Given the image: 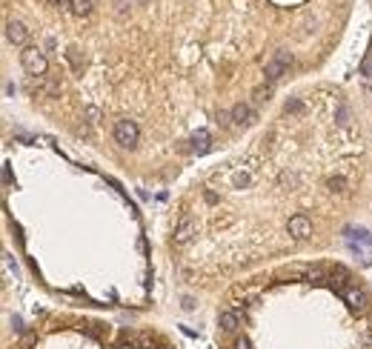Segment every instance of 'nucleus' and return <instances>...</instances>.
Wrapping results in <instances>:
<instances>
[{"label": "nucleus", "mask_w": 372, "mask_h": 349, "mask_svg": "<svg viewBox=\"0 0 372 349\" xmlns=\"http://www.w3.org/2000/svg\"><path fill=\"white\" fill-rule=\"evenodd\" d=\"M246 175H240V172H238V175H235V186H243V183H246Z\"/></svg>", "instance_id": "nucleus-24"}, {"label": "nucleus", "mask_w": 372, "mask_h": 349, "mask_svg": "<svg viewBox=\"0 0 372 349\" xmlns=\"http://www.w3.org/2000/svg\"><path fill=\"white\" fill-rule=\"evenodd\" d=\"M341 295H344V301L352 306V309H358V312H363V309H366V295H363V289L346 287V289H341Z\"/></svg>", "instance_id": "nucleus-7"}, {"label": "nucleus", "mask_w": 372, "mask_h": 349, "mask_svg": "<svg viewBox=\"0 0 372 349\" xmlns=\"http://www.w3.org/2000/svg\"><path fill=\"white\" fill-rule=\"evenodd\" d=\"M235 349H249V340H246V338H240L238 343H235Z\"/></svg>", "instance_id": "nucleus-25"}, {"label": "nucleus", "mask_w": 372, "mask_h": 349, "mask_svg": "<svg viewBox=\"0 0 372 349\" xmlns=\"http://www.w3.org/2000/svg\"><path fill=\"white\" fill-rule=\"evenodd\" d=\"M349 235H352V238H361L363 243H372V235L366 232V229H358V232H349Z\"/></svg>", "instance_id": "nucleus-20"}, {"label": "nucleus", "mask_w": 372, "mask_h": 349, "mask_svg": "<svg viewBox=\"0 0 372 349\" xmlns=\"http://www.w3.org/2000/svg\"><path fill=\"white\" fill-rule=\"evenodd\" d=\"M286 229H289V235H292L295 241H303V238H309L312 235V224H309V218L306 215H292Z\"/></svg>", "instance_id": "nucleus-4"}, {"label": "nucleus", "mask_w": 372, "mask_h": 349, "mask_svg": "<svg viewBox=\"0 0 372 349\" xmlns=\"http://www.w3.org/2000/svg\"><path fill=\"white\" fill-rule=\"evenodd\" d=\"M40 86H43L46 95H57V92H60V86H57L54 81H40Z\"/></svg>", "instance_id": "nucleus-18"}, {"label": "nucleus", "mask_w": 372, "mask_h": 349, "mask_svg": "<svg viewBox=\"0 0 372 349\" xmlns=\"http://www.w3.org/2000/svg\"><path fill=\"white\" fill-rule=\"evenodd\" d=\"M329 186L335 189V192H344V186H346V180H344V178H329Z\"/></svg>", "instance_id": "nucleus-19"}, {"label": "nucleus", "mask_w": 372, "mask_h": 349, "mask_svg": "<svg viewBox=\"0 0 372 349\" xmlns=\"http://www.w3.org/2000/svg\"><path fill=\"white\" fill-rule=\"evenodd\" d=\"M138 3H146V0H138Z\"/></svg>", "instance_id": "nucleus-27"}, {"label": "nucleus", "mask_w": 372, "mask_h": 349, "mask_svg": "<svg viewBox=\"0 0 372 349\" xmlns=\"http://www.w3.org/2000/svg\"><path fill=\"white\" fill-rule=\"evenodd\" d=\"M255 120V109L246 106V103H235L232 106V123H238V126H249Z\"/></svg>", "instance_id": "nucleus-8"}, {"label": "nucleus", "mask_w": 372, "mask_h": 349, "mask_svg": "<svg viewBox=\"0 0 372 349\" xmlns=\"http://www.w3.org/2000/svg\"><path fill=\"white\" fill-rule=\"evenodd\" d=\"M35 340H37V335H35V332H26V335H23V346H32Z\"/></svg>", "instance_id": "nucleus-21"}, {"label": "nucleus", "mask_w": 372, "mask_h": 349, "mask_svg": "<svg viewBox=\"0 0 372 349\" xmlns=\"http://www.w3.org/2000/svg\"><path fill=\"white\" fill-rule=\"evenodd\" d=\"M338 123H341V126H346V123H349V109H346L344 106V103H341V106H338Z\"/></svg>", "instance_id": "nucleus-16"}, {"label": "nucleus", "mask_w": 372, "mask_h": 349, "mask_svg": "<svg viewBox=\"0 0 372 349\" xmlns=\"http://www.w3.org/2000/svg\"><path fill=\"white\" fill-rule=\"evenodd\" d=\"M292 66V54L286 52V49H278L275 52V57L269 63H266V69H264V75H266V81H281L284 78V72Z\"/></svg>", "instance_id": "nucleus-3"}, {"label": "nucleus", "mask_w": 372, "mask_h": 349, "mask_svg": "<svg viewBox=\"0 0 372 349\" xmlns=\"http://www.w3.org/2000/svg\"><path fill=\"white\" fill-rule=\"evenodd\" d=\"M192 152H198V155H204V152H209L212 149V137H209V132L206 129H198L195 134H192Z\"/></svg>", "instance_id": "nucleus-9"}, {"label": "nucleus", "mask_w": 372, "mask_h": 349, "mask_svg": "<svg viewBox=\"0 0 372 349\" xmlns=\"http://www.w3.org/2000/svg\"><path fill=\"white\" fill-rule=\"evenodd\" d=\"M52 3H54V6H69L72 0H52Z\"/></svg>", "instance_id": "nucleus-26"}, {"label": "nucleus", "mask_w": 372, "mask_h": 349, "mask_svg": "<svg viewBox=\"0 0 372 349\" xmlns=\"http://www.w3.org/2000/svg\"><path fill=\"white\" fill-rule=\"evenodd\" d=\"M135 3H138V0H112V9H115V15H126Z\"/></svg>", "instance_id": "nucleus-12"}, {"label": "nucleus", "mask_w": 372, "mask_h": 349, "mask_svg": "<svg viewBox=\"0 0 372 349\" xmlns=\"http://www.w3.org/2000/svg\"><path fill=\"white\" fill-rule=\"evenodd\" d=\"M138 137H141V132H138V123L135 120H117L115 123V141L117 146H123V149H135L138 146Z\"/></svg>", "instance_id": "nucleus-2"}, {"label": "nucleus", "mask_w": 372, "mask_h": 349, "mask_svg": "<svg viewBox=\"0 0 372 349\" xmlns=\"http://www.w3.org/2000/svg\"><path fill=\"white\" fill-rule=\"evenodd\" d=\"M69 60H72V66H75V69L80 66V60H78V49H69Z\"/></svg>", "instance_id": "nucleus-22"}, {"label": "nucleus", "mask_w": 372, "mask_h": 349, "mask_svg": "<svg viewBox=\"0 0 372 349\" xmlns=\"http://www.w3.org/2000/svg\"><path fill=\"white\" fill-rule=\"evenodd\" d=\"M69 9L78 15V18H86L89 12H92V0H72L69 3Z\"/></svg>", "instance_id": "nucleus-11"}, {"label": "nucleus", "mask_w": 372, "mask_h": 349, "mask_svg": "<svg viewBox=\"0 0 372 349\" xmlns=\"http://www.w3.org/2000/svg\"><path fill=\"white\" fill-rule=\"evenodd\" d=\"M86 120H89V123H98V120H100V109L98 106H86Z\"/></svg>", "instance_id": "nucleus-17"}, {"label": "nucleus", "mask_w": 372, "mask_h": 349, "mask_svg": "<svg viewBox=\"0 0 372 349\" xmlns=\"http://www.w3.org/2000/svg\"><path fill=\"white\" fill-rule=\"evenodd\" d=\"M20 60H23V69H26L32 78H43L46 69H49V60H46V54L35 46H26L23 52H20Z\"/></svg>", "instance_id": "nucleus-1"}, {"label": "nucleus", "mask_w": 372, "mask_h": 349, "mask_svg": "<svg viewBox=\"0 0 372 349\" xmlns=\"http://www.w3.org/2000/svg\"><path fill=\"white\" fill-rule=\"evenodd\" d=\"M286 112H301V100H292V103H286Z\"/></svg>", "instance_id": "nucleus-23"}, {"label": "nucleus", "mask_w": 372, "mask_h": 349, "mask_svg": "<svg viewBox=\"0 0 372 349\" xmlns=\"http://www.w3.org/2000/svg\"><path fill=\"white\" fill-rule=\"evenodd\" d=\"M163 349H166V346H163Z\"/></svg>", "instance_id": "nucleus-28"}, {"label": "nucleus", "mask_w": 372, "mask_h": 349, "mask_svg": "<svg viewBox=\"0 0 372 349\" xmlns=\"http://www.w3.org/2000/svg\"><path fill=\"white\" fill-rule=\"evenodd\" d=\"M269 95H272V89H269V86H258V89L252 92V100H255V103H266V100H269Z\"/></svg>", "instance_id": "nucleus-13"}, {"label": "nucleus", "mask_w": 372, "mask_h": 349, "mask_svg": "<svg viewBox=\"0 0 372 349\" xmlns=\"http://www.w3.org/2000/svg\"><path fill=\"white\" fill-rule=\"evenodd\" d=\"M192 238H195V221H192V218H180V224H177L172 241H175L177 246H183V243H189Z\"/></svg>", "instance_id": "nucleus-5"}, {"label": "nucleus", "mask_w": 372, "mask_h": 349, "mask_svg": "<svg viewBox=\"0 0 372 349\" xmlns=\"http://www.w3.org/2000/svg\"><path fill=\"white\" fill-rule=\"evenodd\" d=\"M218 323H221L223 332H235V329H238V312H232V309H223V312L218 315Z\"/></svg>", "instance_id": "nucleus-10"}, {"label": "nucleus", "mask_w": 372, "mask_h": 349, "mask_svg": "<svg viewBox=\"0 0 372 349\" xmlns=\"http://www.w3.org/2000/svg\"><path fill=\"white\" fill-rule=\"evenodd\" d=\"M6 37H9V43L23 46L29 40V29L23 26L20 20H9V23H6Z\"/></svg>", "instance_id": "nucleus-6"}, {"label": "nucleus", "mask_w": 372, "mask_h": 349, "mask_svg": "<svg viewBox=\"0 0 372 349\" xmlns=\"http://www.w3.org/2000/svg\"><path fill=\"white\" fill-rule=\"evenodd\" d=\"M3 272H6V277L18 275V266L12 263V255H3Z\"/></svg>", "instance_id": "nucleus-15"}, {"label": "nucleus", "mask_w": 372, "mask_h": 349, "mask_svg": "<svg viewBox=\"0 0 372 349\" xmlns=\"http://www.w3.org/2000/svg\"><path fill=\"white\" fill-rule=\"evenodd\" d=\"M361 75L363 78H372V46H369V52H366V57H363V63H361Z\"/></svg>", "instance_id": "nucleus-14"}]
</instances>
